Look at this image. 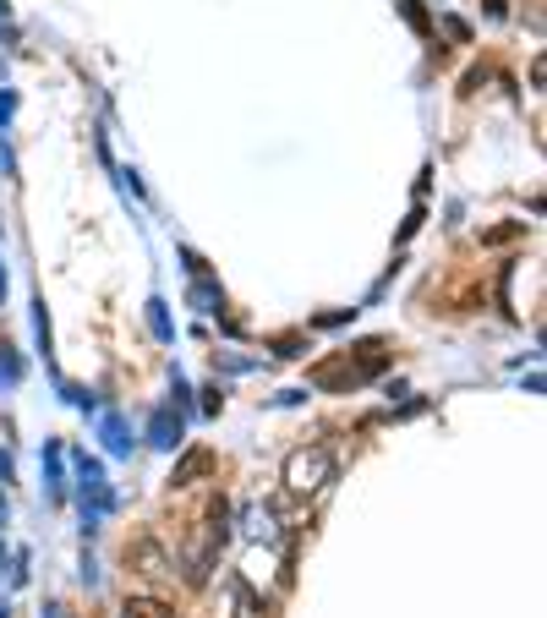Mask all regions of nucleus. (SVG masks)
<instances>
[{
	"instance_id": "0eeeda50",
	"label": "nucleus",
	"mask_w": 547,
	"mask_h": 618,
	"mask_svg": "<svg viewBox=\"0 0 547 618\" xmlns=\"http://www.w3.org/2000/svg\"><path fill=\"white\" fill-rule=\"evenodd\" d=\"M230 597H236V613H230V618H274V613H269V602H263L252 586H241V580L230 586Z\"/></svg>"
},
{
	"instance_id": "1a4fd4ad",
	"label": "nucleus",
	"mask_w": 547,
	"mask_h": 618,
	"mask_svg": "<svg viewBox=\"0 0 547 618\" xmlns=\"http://www.w3.org/2000/svg\"><path fill=\"white\" fill-rule=\"evenodd\" d=\"M148 438H154L159 449H176V438H181V416L159 411V416H154V427H148Z\"/></svg>"
},
{
	"instance_id": "39448f33",
	"label": "nucleus",
	"mask_w": 547,
	"mask_h": 618,
	"mask_svg": "<svg viewBox=\"0 0 547 618\" xmlns=\"http://www.w3.org/2000/svg\"><path fill=\"white\" fill-rule=\"evenodd\" d=\"M208 471H214V449H186L176 460V471H170V487H176V493L181 487H197Z\"/></svg>"
},
{
	"instance_id": "f8f14e48",
	"label": "nucleus",
	"mask_w": 547,
	"mask_h": 618,
	"mask_svg": "<svg viewBox=\"0 0 547 618\" xmlns=\"http://www.w3.org/2000/svg\"><path fill=\"white\" fill-rule=\"evenodd\" d=\"M444 28H449V39H471V28H465L460 17H444Z\"/></svg>"
},
{
	"instance_id": "9d476101",
	"label": "nucleus",
	"mask_w": 547,
	"mask_h": 618,
	"mask_svg": "<svg viewBox=\"0 0 547 618\" xmlns=\"http://www.w3.org/2000/svg\"><path fill=\"white\" fill-rule=\"evenodd\" d=\"M520 236H526V225H493V230H482V247H509Z\"/></svg>"
},
{
	"instance_id": "4468645a",
	"label": "nucleus",
	"mask_w": 547,
	"mask_h": 618,
	"mask_svg": "<svg viewBox=\"0 0 547 618\" xmlns=\"http://www.w3.org/2000/svg\"><path fill=\"white\" fill-rule=\"evenodd\" d=\"M0 520H6V504H0Z\"/></svg>"
},
{
	"instance_id": "9b49d317",
	"label": "nucleus",
	"mask_w": 547,
	"mask_h": 618,
	"mask_svg": "<svg viewBox=\"0 0 547 618\" xmlns=\"http://www.w3.org/2000/svg\"><path fill=\"white\" fill-rule=\"evenodd\" d=\"M104 433H110V449H115V454L126 449V438H121V422H115V416H110V422H104Z\"/></svg>"
},
{
	"instance_id": "423d86ee",
	"label": "nucleus",
	"mask_w": 547,
	"mask_h": 618,
	"mask_svg": "<svg viewBox=\"0 0 547 618\" xmlns=\"http://www.w3.org/2000/svg\"><path fill=\"white\" fill-rule=\"evenodd\" d=\"M274 526H279V515H274L269 504H252L247 509V536H252V542H274V536H279Z\"/></svg>"
},
{
	"instance_id": "ddd939ff",
	"label": "nucleus",
	"mask_w": 547,
	"mask_h": 618,
	"mask_svg": "<svg viewBox=\"0 0 547 618\" xmlns=\"http://www.w3.org/2000/svg\"><path fill=\"white\" fill-rule=\"evenodd\" d=\"M542 83H547V61L537 55V61H531V88H542Z\"/></svg>"
},
{
	"instance_id": "f257e3e1",
	"label": "nucleus",
	"mask_w": 547,
	"mask_h": 618,
	"mask_svg": "<svg viewBox=\"0 0 547 618\" xmlns=\"http://www.w3.org/2000/svg\"><path fill=\"white\" fill-rule=\"evenodd\" d=\"M225 536H230V504L219 498V504H208V515L197 520L192 536L181 542V575H186V586H203V580L214 575Z\"/></svg>"
},
{
	"instance_id": "20e7f679",
	"label": "nucleus",
	"mask_w": 547,
	"mask_h": 618,
	"mask_svg": "<svg viewBox=\"0 0 547 618\" xmlns=\"http://www.w3.org/2000/svg\"><path fill=\"white\" fill-rule=\"evenodd\" d=\"M126 569H137V575H170V553L154 536H137V542H126Z\"/></svg>"
},
{
	"instance_id": "7ed1b4c3",
	"label": "nucleus",
	"mask_w": 547,
	"mask_h": 618,
	"mask_svg": "<svg viewBox=\"0 0 547 618\" xmlns=\"http://www.w3.org/2000/svg\"><path fill=\"white\" fill-rule=\"evenodd\" d=\"M389 367V351H383L378 340H367L362 345V356H351L345 351L340 361H318V367H312V383H318V389H345V383H367V378H378V372Z\"/></svg>"
},
{
	"instance_id": "f03ea898",
	"label": "nucleus",
	"mask_w": 547,
	"mask_h": 618,
	"mask_svg": "<svg viewBox=\"0 0 547 618\" xmlns=\"http://www.w3.org/2000/svg\"><path fill=\"white\" fill-rule=\"evenodd\" d=\"M279 482H285L290 498L323 493V487L334 482V449L329 443H301V449H290L285 465H279Z\"/></svg>"
},
{
	"instance_id": "6e6552de",
	"label": "nucleus",
	"mask_w": 547,
	"mask_h": 618,
	"mask_svg": "<svg viewBox=\"0 0 547 618\" xmlns=\"http://www.w3.org/2000/svg\"><path fill=\"white\" fill-rule=\"evenodd\" d=\"M121 618H176L165 597H126L121 602Z\"/></svg>"
}]
</instances>
